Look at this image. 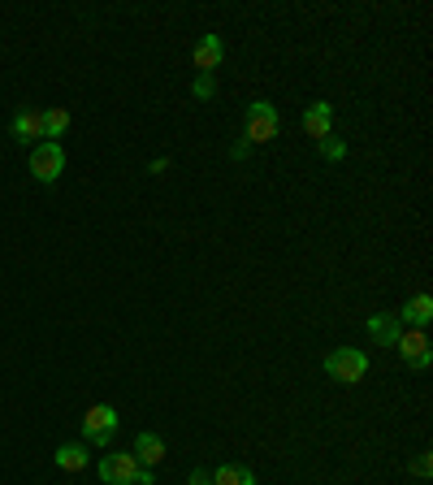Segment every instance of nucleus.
I'll use <instances>...</instances> for the list:
<instances>
[{
  "mask_svg": "<svg viewBox=\"0 0 433 485\" xmlns=\"http://www.w3.org/2000/svg\"><path fill=\"white\" fill-rule=\"evenodd\" d=\"M100 481L105 485H156V472L144 468L130 450H113L100 460Z\"/></svg>",
  "mask_w": 433,
  "mask_h": 485,
  "instance_id": "obj_1",
  "label": "nucleus"
},
{
  "mask_svg": "<svg viewBox=\"0 0 433 485\" xmlns=\"http://www.w3.org/2000/svg\"><path fill=\"white\" fill-rule=\"evenodd\" d=\"M325 373L334 381H343V386H356L368 373V356H364L360 347H338V351L325 356Z\"/></svg>",
  "mask_w": 433,
  "mask_h": 485,
  "instance_id": "obj_2",
  "label": "nucleus"
},
{
  "mask_svg": "<svg viewBox=\"0 0 433 485\" xmlns=\"http://www.w3.org/2000/svg\"><path fill=\"white\" fill-rule=\"evenodd\" d=\"M277 126H282V117H277V108L269 105V100H256V105H247V144H269V139H277Z\"/></svg>",
  "mask_w": 433,
  "mask_h": 485,
  "instance_id": "obj_3",
  "label": "nucleus"
},
{
  "mask_svg": "<svg viewBox=\"0 0 433 485\" xmlns=\"http://www.w3.org/2000/svg\"><path fill=\"white\" fill-rule=\"evenodd\" d=\"M113 433H117V412H113L108 403H96V408L83 416V442H87V447H108Z\"/></svg>",
  "mask_w": 433,
  "mask_h": 485,
  "instance_id": "obj_4",
  "label": "nucleus"
},
{
  "mask_svg": "<svg viewBox=\"0 0 433 485\" xmlns=\"http://www.w3.org/2000/svg\"><path fill=\"white\" fill-rule=\"evenodd\" d=\"M31 174H35L39 182H56L61 174H65V147L61 144H35L31 147Z\"/></svg>",
  "mask_w": 433,
  "mask_h": 485,
  "instance_id": "obj_5",
  "label": "nucleus"
},
{
  "mask_svg": "<svg viewBox=\"0 0 433 485\" xmlns=\"http://www.w3.org/2000/svg\"><path fill=\"white\" fill-rule=\"evenodd\" d=\"M395 347H398V356L408 359V369H429V364H433V351H429L425 329H403Z\"/></svg>",
  "mask_w": 433,
  "mask_h": 485,
  "instance_id": "obj_6",
  "label": "nucleus"
},
{
  "mask_svg": "<svg viewBox=\"0 0 433 485\" xmlns=\"http://www.w3.org/2000/svg\"><path fill=\"white\" fill-rule=\"evenodd\" d=\"M304 130L317 144L329 139V135H334V105H329V100H312V105L304 108Z\"/></svg>",
  "mask_w": 433,
  "mask_h": 485,
  "instance_id": "obj_7",
  "label": "nucleus"
},
{
  "mask_svg": "<svg viewBox=\"0 0 433 485\" xmlns=\"http://www.w3.org/2000/svg\"><path fill=\"white\" fill-rule=\"evenodd\" d=\"M14 139L18 144H44V113L39 108H22L18 117H14Z\"/></svg>",
  "mask_w": 433,
  "mask_h": 485,
  "instance_id": "obj_8",
  "label": "nucleus"
},
{
  "mask_svg": "<svg viewBox=\"0 0 433 485\" xmlns=\"http://www.w3.org/2000/svg\"><path fill=\"white\" fill-rule=\"evenodd\" d=\"M221 61H226V44H221V35H199V44H196V70L199 74H213Z\"/></svg>",
  "mask_w": 433,
  "mask_h": 485,
  "instance_id": "obj_9",
  "label": "nucleus"
},
{
  "mask_svg": "<svg viewBox=\"0 0 433 485\" xmlns=\"http://www.w3.org/2000/svg\"><path fill=\"white\" fill-rule=\"evenodd\" d=\"M53 464L61 468V472H83V468L91 464V447L87 442H65V447L53 450Z\"/></svg>",
  "mask_w": 433,
  "mask_h": 485,
  "instance_id": "obj_10",
  "label": "nucleus"
},
{
  "mask_svg": "<svg viewBox=\"0 0 433 485\" xmlns=\"http://www.w3.org/2000/svg\"><path fill=\"white\" fill-rule=\"evenodd\" d=\"M368 334H373V342H381V347H395L403 325H398L395 312H373V317H368Z\"/></svg>",
  "mask_w": 433,
  "mask_h": 485,
  "instance_id": "obj_11",
  "label": "nucleus"
},
{
  "mask_svg": "<svg viewBox=\"0 0 433 485\" xmlns=\"http://www.w3.org/2000/svg\"><path fill=\"white\" fill-rule=\"evenodd\" d=\"M398 325H408V329H425V325L433 321V299L429 295H416L412 304L403 308V312H395Z\"/></svg>",
  "mask_w": 433,
  "mask_h": 485,
  "instance_id": "obj_12",
  "label": "nucleus"
},
{
  "mask_svg": "<svg viewBox=\"0 0 433 485\" xmlns=\"http://www.w3.org/2000/svg\"><path fill=\"white\" fill-rule=\"evenodd\" d=\"M130 455H135V460H139L144 468H156V464L165 460V442L156 438V433H139V438H135V450H130Z\"/></svg>",
  "mask_w": 433,
  "mask_h": 485,
  "instance_id": "obj_13",
  "label": "nucleus"
},
{
  "mask_svg": "<svg viewBox=\"0 0 433 485\" xmlns=\"http://www.w3.org/2000/svg\"><path fill=\"white\" fill-rule=\"evenodd\" d=\"M39 113H44V139L61 144V135L70 130V113L65 108H39Z\"/></svg>",
  "mask_w": 433,
  "mask_h": 485,
  "instance_id": "obj_14",
  "label": "nucleus"
},
{
  "mask_svg": "<svg viewBox=\"0 0 433 485\" xmlns=\"http://www.w3.org/2000/svg\"><path fill=\"white\" fill-rule=\"evenodd\" d=\"M213 485H256V477H252V468H243V464H221L213 472Z\"/></svg>",
  "mask_w": 433,
  "mask_h": 485,
  "instance_id": "obj_15",
  "label": "nucleus"
},
{
  "mask_svg": "<svg viewBox=\"0 0 433 485\" xmlns=\"http://www.w3.org/2000/svg\"><path fill=\"white\" fill-rule=\"evenodd\" d=\"M321 157H325V161H343V157H347V144L329 135V139H321Z\"/></svg>",
  "mask_w": 433,
  "mask_h": 485,
  "instance_id": "obj_16",
  "label": "nucleus"
},
{
  "mask_svg": "<svg viewBox=\"0 0 433 485\" xmlns=\"http://www.w3.org/2000/svg\"><path fill=\"white\" fill-rule=\"evenodd\" d=\"M191 91H196V100H213V74H196V83H191Z\"/></svg>",
  "mask_w": 433,
  "mask_h": 485,
  "instance_id": "obj_17",
  "label": "nucleus"
},
{
  "mask_svg": "<svg viewBox=\"0 0 433 485\" xmlns=\"http://www.w3.org/2000/svg\"><path fill=\"white\" fill-rule=\"evenodd\" d=\"M230 157H235V161H247V157H252V144H247V139H238V144L230 147Z\"/></svg>",
  "mask_w": 433,
  "mask_h": 485,
  "instance_id": "obj_18",
  "label": "nucleus"
},
{
  "mask_svg": "<svg viewBox=\"0 0 433 485\" xmlns=\"http://www.w3.org/2000/svg\"><path fill=\"white\" fill-rule=\"evenodd\" d=\"M412 472H416V477H429V472H433V460H429V455H420V460L412 464Z\"/></svg>",
  "mask_w": 433,
  "mask_h": 485,
  "instance_id": "obj_19",
  "label": "nucleus"
},
{
  "mask_svg": "<svg viewBox=\"0 0 433 485\" xmlns=\"http://www.w3.org/2000/svg\"><path fill=\"white\" fill-rule=\"evenodd\" d=\"M186 485H213V472H204V468H196V472L186 477Z\"/></svg>",
  "mask_w": 433,
  "mask_h": 485,
  "instance_id": "obj_20",
  "label": "nucleus"
}]
</instances>
